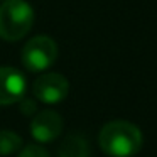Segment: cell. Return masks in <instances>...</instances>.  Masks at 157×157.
<instances>
[{
	"label": "cell",
	"mask_w": 157,
	"mask_h": 157,
	"mask_svg": "<svg viewBox=\"0 0 157 157\" xmlns=\"http://www.w3.org/2000/svg\"><path fill=\"white\" fill-rule=\"evenodd\" d=\"M69 93V83L59 73H46L37 78L32 85V95L36 100L48 105H56L63 101Z\"/></svg>",
	"instance_id": "obj_4"
},
{
	"label": "cell",
	"mask_w": 157,
	"mask_h": 157,
	"mask_svg": "<svg viewBox=\"0 0 157 157\" xmlns=\"http://www.w3.org/2000/svg\"><path fill=\"white\" fill-rule=\"evenodd\" d=\"M17 157H51L46 149H42L41 145H27L24 149L19 150Z\"/></svg>",
	"instance_id": "obj_9"
},
{
	"label": "cell",
	"mask_w": 157,
	"mask_h": 157,
	"mask_svg": "<svg viewBox=\"0 0 157 157\" xmlns=\"http://www.w3.org/2000/svg\"><path fill=\"white\" fill-rule=\"evenodd\" d=\"M27 81L19 69L0 66V105H14L25 96Z\"/></svg>",
	"instance_id": "obj_5"
},
{
	"label": "cell",
	"mask_w": 157,
	"mask_h": 157,
	"mask_svg": "<svg viewBox=\"0 0 157 157\" xmlns=\"http://www.w3.org/2000/svg\"><path fill=\"white\" fill-rule=\"evenodd\" d=\"M58 44L49 36H36L22 49V64L32 73L51 68L58 59Z\"/></svg>",
	"instance_id": "obj_3"
},
{
	"label": "cell",
	"mask_w": 157,
	"mask_h": 157,
	"mask_svg": "<svg viewBox=\"0 0 157 157\" xmlns=\"http://www.w3.org/2000/svg\"><path fill=\"white\" fill-rule=\"evenodd\" d=\"M22 139L12 130H0V155H10L19 152Z\"/></svg>",
	"instance_id": "obj_8"
},
{
	"label": "cell",
	"mask_w": 157,
	"mask_h": 157,
	"mask_svg": "<svg viewBox=\"0 0 157 157\" xmlns=\"http://www.w3.org/2000/svg\"><path fill=\"white\" fill-rule=\"evenodd\" d=\"M29 130L37 142H52L63 132V118L54 110H42L32 118Z\"/></svg>",
	"instance_id": "obj_6"
},
{
	"label": "cell",
	"mask_w": 157,
	"mask_h": 157,
	"mask_svg": "<svg viewBox=\"0 0 157 157\" xmlns=\"http://www.w3.org/2000/svg\"><path fill=\"white\" fill-rule=\"evenodd\" d=\"M2 2H4V0H2Z\"/></svg>",
	"instance_id": "obj_11"
},
{
	"label": "cell",
	"mask_w": 157,
	"mask_h": 157,
	"mask_svg": "<svg viewBox=\"0 0 157 157\" xmlns=\"http://www.w3.org/2000/svg\"><path fill=\"white\" fill-rule=\"evenodd\" d=\"M142 132L127 120H112L100 130V149L110 157H132L142 149Z\"/></svg>",
	"instance_id": "obj_1"
},
{
	"label": "cell",
	"mask_w": 157,
	"mask_h": 157,
	"mask_svg": "<svg viewBox=\"0 0 157 157\" xmlns=\"http://www.w3.org/2000/svg\"><path fill=\"white\" fill-rule=\"evenodd\" d=\"M59 157H90V145L86 142L85 137L78 135V133H71L61 142L58 150Z\"/></svg>",
	"instance_id": "obj_7"
},
{
	"label": "cell",
	"mask_w": 157,
	"mask_h": 157,
	"mask_svg": "<svg viewBox=\"0 0 157 157\" xmlns=\"http://www.w3.org/2000/svg\"><path fill=\"white\" fill-rule=\"evenodd\" d=\"M34 24V9L25 0H4L0 5V37L15 42L27 36Z\"/></svg>",
	"instance_id": "obj_2"
},
{
	"label": "cell",
	"mask_w": 157,
	"mask_h": 157,
	"mask_svg": "<svg viewBox=\"0 0 157 157\" xmlns=\"http://www.w3.org/2000/svg\"><path fill=\"white\" fill-rule=\"evenodd\" d=\"M21 101H22V103H24V106H25V108H24V110H22V112H24V113H31V112H32V113H34V112H36V108H37V105H36V103H34V101H25V100H24V98H22V100H21Z\"/></svg>",
	"instance_id": "obj_10"
}]
</instances>
